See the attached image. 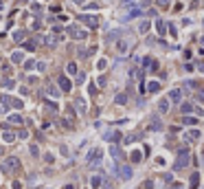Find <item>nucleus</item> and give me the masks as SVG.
Returning a JSON list of instances; mask_svg holds the SVG:
<instances>
[{
    "instance_id": "c85d7f7f",
    "label": "nucleus",
    "mask_w": 204,
    "mask_h": 189,
    "mask_svg": "<svg viewBox=\"0 0 204 189\" xmlns=\"http://www.w3.org/2000/svg\"><path fill=\"white\" fill-rule=\"evenodd\" d=\"M198 180H200V176H198V174H193V176H191V189H196V187H198Z\"/></svg>"
},
{
    "instance_id": "dca6fc26",
    "label": "nucleus",
    "mask_w": 204,
    "mask_h": 189,
    "mask_svg": "<svg viewBox=\"0 0 204 189\" xmlns=\"http://www.w3.org/2000/svg\"><path fill=\"white\" fill-rule=\"evenodd\" d=\"M75 108H77L79 112H86V101H83L81 97H77V99H75Z\"/></svg>"
},
{
    "instance_id": "1a4fd4ad",
    "label": "nucleus",
    "mask_w": 204,
    "mask_h": 189,
    "mask_svg": "<svg viewBox=\"0 0 204 189\" xmlns=\"http://www.w3.org/2000/svg\"><path fill=\"white\" fill-rule=\"evenodd\" d=\"M119 176H121L123 180H129V178H132V167H129V165H123L121 169H119Z\"/></svg>"
},
{
    "instance_id": "5fc2aeb1",
    "label": "nucleus",
    "mask_w": 204,
    "mask_h": 189,
    "mask_svg": "<svg viewBox=\"0 0 204 189\" xmlns=\"http://www.w3.org/2000/svg\"><path fill=\"white\" fill-rule=\"evenodd\" d=\"M202 24H204V22H202Z\"/></svg>"
},
{
    "instance_id": "de8ad7c7",
    "label": "nucleus",
    "mask_w": 204,
    "mask_h": 189,
    "mask_svg": "<svg viewBox=\"0 0 204 189\" xmlns=\"http://www.w3.org/2000/svg\"><path fill=\"white\" fill-rule=\"evenodd\" d=\"M198 99H200V101H204V92H198Z\"/></svg>"
},
{
    "instance_id": "cd10ccee",
    "label": "nucleus",
    "mask_w": 204,
    "mask_h": 189,
    "mask_svg": "<svg viewBox=\"0 0 204 189\" xmlns=\"http://www.w3.org/2000/svg\"><path fill=\"white\" fill-rule=\"evenodd\" d=\"M119 35H121V31H114V33H108V37H105V40H108V42H112V40H116Z\"/></svg>"
},
{
    "instance_id": "423d86ee",
    "label": "nucleus",
    "mask_w": 204,
    "mask_h": 189,
    "mask_svg": "<svg viewBox=\"0 0 204 189\" xmlns=\"http://www.w3.org/2000/svg\"><path fill=\"white\" fill-rule=\"evenodd\" d=\"M57 88H62L64 92H70L72 84H70V79H68V77H64V75H59V77H57Z\"/></svg>"
},
{
    "instance_id": "e433bc0d",
    "label": "nucleus",
    "mask_w": 204,
    "mask_h": 189,
    "mask_svg": "<svg viewBox=\"0 0 204 189\" xmlns=\"http://www.w3.org/2000/svg\"><path fill=\"white\" fill-rule=\"evenodd\" d=\"M83 9H86V11H97L99 7L97 5H83Z\"/></svg>"
},
{
    "instance_id": "6e6552de",
    "label": "nucleus",
    "mask_w": 204,
    "mask_h": 189,
    "mask_svg": "<svg viewBox=\"0 0 204 189\" xmlns=\"http://www.w3.org/2000/svg\"><path fill=\"white\" fill-rule=\"evenodd\" d=\"M44 92H46V94H51V97H59V88L55 86V84H51V81H48V84H44Z\"/></svg>"
},
{
    "instance_id": "bb28decb",
    "label": "nucleus",
    "mask_w": 204,
    "mask_h": 189,
    "mask_svg": "<svg viewBox=\"0 0 204 189\" xmlns=\"http://www.w3.org/2000/svg\"><path fill=\"white\" fill-rule=\"evenodd\" d=\"M29 24H31V29H40V20H38V18H31Z\"/></svg>"
},
{
    "instance_id": "a19ab883",
    "label": "nucleus",
    "mask_w": 204,
    "mask_h": 189,
    "mask_svg": "<svg viewBox=\"0 0 204 189\" xmlns=\"http://www.w3.org/2000/svg\"><path fill=\"white\" fill-rule=\"evenodd\" d=\"M132 160H134V163H138V160H141V154L134 152V154H132Z\"/></svg>"
},
{
    "instance_id": "49530a36",
    "label": "nucleus",
    "mask_w": 204,
    "mask_h": 189,
    "mask_svg": "<svg viewBox=\"0 0 204 189\" xmlns=\"http://www.w3.org/2000/svg\"><path fill=\"white\" fill-rule=\"evenodd\" d=\"M13 189H22V185L20 183H13Z\"/></svg>"
},
{
    "instance_id": "2eb2a0df",
    "label": "nucleus",
    "mask_w": 204,
    "mask_h": 189,
    "mask_svg": "<svg viewBox=\"0 0 204 189\" xmlns=\"http://www.w3.org/2000/svg\"><path fill=\"white\" fill-rule=\"evenodd\" d=\"M119 136H121V134H119V132H114V130H112V132H105V134H103L105 141H119Z\"/></svg>"
},
{
    "instance_id": "9d476101",
    "label": "nucleus",
    "mask_w": 204,
    "mask_h": 189,
    "mask_svg": "<svg viewBox=\"0 0 204 189\" xmlns=\"http://www.w3.org/2000/svg\"><path fill=\"white\" fill-rule=\"evenodd\" d=\"M169 99H171L173 103H178V101L182 99V90H180V88H173V90L169 92Z\"/></svg>"
},
{
    "instance_id": "7ed1b4c3",
    "label": "nucleus",
    "mask_w": 204,
    "mask_h": 189,
    "mask_svg": "<svg viewBox=\"0 0 204 189\" xmlns=\"http://www.w3.org/2000/svg\"><path fill=\"white\" fill-rule=\"evenodd\" d=\"M66 31H68V35L72 37V40H86V35H88V33L83 31V29H79L77 24H72V26H68Z\"/></svg>"
},
{
    "instance_id": "2f4dec72",
    "label": "nucleus",
    "mask_w": 204,
    "mask_h": 189,
    "mask_svg": "<svg viewBox=\"0 0 204 189\" xmlns=\"http://www.w3.org/2000/svg\"><path fill=\"white\" fill-rule=\"evenodd\" d=\"M31 11H33L35 15H40V13H42V7H40V5H31Z\"/></svg>"
},
{
    "instance_id": "412c9836",
    "label": "nucleus",
    "mask_w": 204,
    "mask_h": 189,
    "mask_svg": "<svg viewBox=\"0 0 204 189\" xmlns=\"http://www.w3.org/2000/svg\"><path fill=\"white\" fill-rule=\"evenodd\" d=\"M158 110H160V112H162V115H165V112H167V110H169V101H167V99H162V101L158 103Z\"/></svg>"
},
{
    "instance_id": "473e14b6",
    "label": "nucleus",
    "mask_w": 204,
    "mask_h": 189,
    "mask_svg": "<svg viewBox=\"0 0 204 189\" xmlns=\"http://www.w3.org/2000/svg\"><path fill=\"white\" fill-rule=\"evenodd\" d=\"M33 66H35V62H33V60H26V62H24V70H31Z\"/></svg>"
},
{
    "instance_id": "5701e85b",
    "label": "nucleus",
    "mask_w": 204,
    "mask_h": 189,
    "mask_svg": "<svg viewBox=\"0 0 204 189\" xmlns=\"http://www.w3.org/2000/svg\"><path fill=\"white\" fill-rule=\"evenodd\" d=\"M101 183H103V180H101V176H92L90 178V185L92 187H101Z\"/></svg>"
},
{
    "instance_id": "6ab92c4d",
    "label": "nucleus",
    "mask_w": 204,
    "mask_h": 189,
    "mask_svg": "<svg viewBox=\"0 0 204 189\" xmlns=\"http://www.w3.org/2000/svg\"><path fill=\"white\" fill-rule=\"evenodd\" d=\"M2 139L7 141V143H11V141L15 139V134H13V132H11V130H5V132H2Z\"/></svg>"
},
{
    "instance_id": "20e7f679",
    "label": "nucleus",
    "mask_w": 204,
    "mask_h": 189,
    "mask_svg": "<svg viewBox=\"0 0 204 189\" xmlns=\"http://www.w3.org/2000/svg\"><path fill=\"white\" fill-rule=\"evenodd\" d=\"M77 20H79V22H83L86 26H90V29H97V24H99L97 15H79Z\"/></svg>"
},
{
    "instance_id": "864d4df0",
    "label": "nucleus",
    "mask_w": 204,
    "mask_h": 189,
    "mask_svg": "<svg viewBox=\"0 0 204 189\" xmlns=\"http://www.w3.org/2000/svg\"><path fill=\"white\" fill-rule=\"evenodd\" d=\"M0 156H2V147H0Z\"/></svg>"
},
{
    "instance_id": "aec40b11",
    "label": "nucleus",
    "mask_w": 204,
    "mask_h": 189,
    "mask_svg": "<svg viewBox=\"0 0 204 189\" xmlns=\"http://www.w3.org/2000/svg\"><path fill=\"white\" fill-rule=\"evenodd\" d=\"M24 60V55H22V51H15L13 55H11V62H15V64H20Z\"/></svg>"
},
{
    "instance_id": "a211bd4d",
    "label": "nucleus",
    "mask_w": 204,
    "mask_h": 189,
    "mask_svg": "<svg viewBox=\"0 0 204 189\" xmlns=\"http://www.w3.org/2000/svg\"><path fill=\"white\" fill-rule=\"evenodd\" d=\"M99 158H101V149H99V147H95V149H92V152H90L88 160H99Z\"/></svg>"
},
{
    "instance_id": "f257e3e1",
    "label": "nucleus",
    "mask_w": 204,
    "mask_h": 189,
    "mask_svg": "<svg viewBox=\"0 0 204 189\" xmlns=\"http://www.w3.org/2000/svg\"><path fill=\"white\" fill-rule=\"evenodd\" d=\"M189 160H191V156H189V149L187 147H182L180 152H178V158H176V169H182V167H187L189 165Z\"/></svg>"
},
{
    "instance_id": "37998d69",
    "label": "nucleus",
    "mask_w": 204,
    "mask_h": 189,
    "mask_svg": "<svg viewBox=\"0 0 204 189\" xmlns=\"http://www.w3.org/2000/svg\"><path fill=\"white\" fill-rule=\"evenodd\" d=\"M62 29H64V26H62V24H55V26H53V33H59Z\"/></svg>"
},
{
    "instance_id": "f3484780",
    "label": "nucleus",
    "mask_w": 204,
    "mask_h": 189,
    "mask_svg": "<svg viewBox=\"0 0 204 189\" xmlns=\"http://www.w3.org/2000/svg\"><path fill=\"white\" fill-rule=\"evenodd\" d=\"M149 31V20H141V24H138V33H147Z\"/></svg>"
},
{
    "instance_id": "7c9ffc66",
    "label": "nucleus",
    "mask_w": 204,
    "mask_h": 189,
    "mask_svg": "<svg viewBox=\"0 0 204 189\" xmlns=\"http://www.w3.org/2000/svg\"><path fill=\"white\" fill-rule=\"evenodd\" d=\"M152 128H154V130H160V128H162V123H160V121L154 117V119H152Z\"/></svg>"
},
{
    "instance_id": "72a5a7b5",
    "label": "nucleus",
    "mask_w": 204,
    "mask_h": 189,
    "mask_svg": "<svg viewBox=\"0 0 204 189\" xmlns=\"http://www.w3.org/2000/svg\"><path fill=\"white\" fill-rule=\"evenodd\" d=\"M158 88H160V84H158V81H152V84H149V92H156Z\"/></svg>"
},
{
    "instance_id": "c9c22d12",
    "label": "nucleus",
    "mask_w": 204,
    "mask_h": 189,
    "mask_svg": "<svg viewBox=\"0 0 204 189\" xmlns=\"http://www.w3.org/2000/svg\"><path fill=\"white\" fill-rule=\"evenodd\" d=\"M127 101V97H125V94L121 92V94H116V103H125Z\"/></svg>"
},
{
    "instance_id": "b1692460",
    "label": "nucleus",
    "mask_w": 204,
    "mask_h": 189,
    "mask_svg": "<svg viewBox=\"0 0 204 189\" xmlns=\"http://www.w3.org/2000/svg\"><path fill=\"white\" fill-rule=\"evenodd\" d=\"M165 26H167V24H165V22H162V20H156V31H158V33H160V35H162V33H165Z\"/></svg>"
},
{
    "instance_id": "603ef678",
    "label": "nucleus",
    "mask_w": 204,
    "mask_h": 189,
    "mask_svg": "<svg viewBox=\"0 0 204 189\" xmlns=\"http://www.w3.org/2000/svg\"><path fill=\"white\" fill-rule=\"evenodd\" d=\"M200 42H202V46H204V37H200Z\"/></svg>"
},
{
    "instance_id": "f704fd0d",
    "label": "nucleus",
    "mask_w": 204,
    "mask_h": 189,
    "mask_svg": "<svg viewBox=\"0 0 204 189\" xmlns=\"http://www.w3.org/2000/svg\"><path fill=\"white\" fill-rule=\"evenodd\" d=\"M156 2H158V7L167 9V7H169V2H171V0H156Z\"/></svg>"
},
{
    "instance_id": "c03bdc74",
    "label": "nucleus",
    "mask_w": 204,
    "mask_h": 189,
    "mask_svg": "<svg viewBox=\"0 0 204 189\" xmlns=\"http://www.w3.org/2000/svg\"><path fill=\"white\" fill-rule=\"evenodd\" d=\"M44 160L46 163H53V154H44Z\"/></svg>"
},
{
    "instance_id": "8fccbe9b",
    "label": "nucleus",
    "mask_w": 204,
    "mask_h": 189,
    "mask_svg": "<svg viewBox=\"0 0 204 189\" xmlns=\"http://www.w3.org/2000/svg\"><path fill=\"white\" fill-rule=\"evenodd\" d=\"M64 189H77L75 185H66V187H64Z\"/></svg>"
},
{
    "instance_id": "a878e982",
    "label": "nucleus",
    "mask_w": 204,
    "mask_h": 189,
    "mask_svg": "<svg viewBox=\"0 0 204 189\" xmlns=\"http://www.w3.org/2000/svg\"><path fill=\"white\" fill-rule=\"evenodd\" d=\"M13 40H15V42H22V40H24V31H15V33H13Z\"/></svg>"
},
{
    "instance_id": "393cba45",
    "label": "nucleus",
    "mask_w": 204,
    "mask_h": 189,
    "mask_svg": "<svg viewBox=\"0 0 204 189\" xmlns=\"http://www.w3.org/2000/svg\"><path fill=\"white\" fill-rule=\"evenodd\" d=\"M0 84H2L5 88H13V86H15V81H13V79H2Z\"/></svg>"
},
{
    "instance_id": "79ce46f5",
    "label": "nucleus",
    "mask_w": 204,
    "mask_h": 189,
    "mask_svg": "<svg viewBox=\"0 0 204 189\" xmlns=\"http://www.w3.org/2000/svg\"><path fill=\"white\" fill-rule=\"evenodd\" d=\"M51 11H53V13H57V11H62V7H59V5H53V7H51Z\"/></svg>"
},
{
    "instance_id": "a18cd8bd",
    "label": "nucleus",
    "mask_w": 204,
    "mask_h": 189,
    "mask_svg": "<svg viewBox=\"0 0 204 189\" xmlns=\"http://www.w3.org/2000/svg\"><path fill=\"white\" fill-rule=\"evenodd\" d=\"M75 5H86V0H72Z\"/></svg>"
},
{
    "instance_id": "58836bf2",
    "label": "nucleus",
    "mask_w": 204,
    "mask_h": 189,
    "mask_svg": "<svg viewBox=\"0 0 204 189\" xmlns=\"http://www.w3.org/2000/svg\"><path fill=\"white\" fill-rule=\"evenodd\" d=\"M18 136H20V139H29V132H26V130H20V132H18Z\"/></svg>"
},
{
    "instance_id": "c756f323",
    "label": "nucleus",
    "mask_w": 204,
    "mask_h": 189,
    "mask_svg": "<svg viewBox=\"0 0 204 189\" xmlns=\"http://www.w3.org/2000/svg\"><path fill=\"white\" fill-rule=\"evenodd\" d=\"M11 106H13V108H22L24 103H22V99H13V97H11Z\"/></svg>"
},
{
    "instance_id": "3c124183",
    "label": "nucleus",
    "mask_w": 204,
    "mask_h": 189,
    "mask_svg": "<svg viewBox=\"0 0 204 189\" xmlns=\"http://www.w3.org/2000/svg\"><path fill=\"white\" fill-rule=\"evenodd\" d=\"M169 189H182V185H173V187H169Z\"/></svg>"
},
{
    "instance_id": "f03ea898",
    "label": "nucleus",
    "mask_w": 204,
    "mask_h": 189,
    "mask_svg": "<svg viewBox=\"0 0 204 189\" xmlns=\"http://www.w3.org/2000/svg\"><path fill=\"white\" fill-rule=\"evenodd\" d=\"M18 169H20V160H18L15 156H9L5 163H2V172H18Z\"/></svg>"
},
{
    "instance_id": "09e8293b",
    "label": "nucleus",
    "mask_w": 204,
    "mask_h": 189,
    "mask_svg": "<svg viewBox=\"0 0 204 189\" xmlns=\"http://www.w3.org/2000/svg\"><path fill=\"white\" fill-rule=\"evenodd\" d=\"M103 189H112V185H110V183H103Z\"/></svg>"
},
{
    "instance_id": "ea45409f",
    "label": "nucleus",
    "mask_w": 204,
    "mask_h": 189,
    "mask_svg": "<svg viewBox=\"0 0 204 189\" xmlns=\"http://www.w3.org/2000/svg\"><path fill=\"white\" fill-rule=\"evenodd\" d=\"M83 79H86V75H83V73H77V84H83Z\"/></svg>"
},
{
    "instance_id": "4468645a",
    "label": "nucleus",
    "mask_w": 204,
    "mask_h": 189,
    "mask_svg": "<svg viewBox=\"0 0 204 189\" xmlns=\"http://www.w3.org/2000/svg\"><path fill=\"white\" fill-rule=\"evenodd\" d=\"M0 103H2L5 110H9L11 108V97H9V94H2V97H0Z\"/></svg>"
},
{
    "instance_id": "0eeeda50",
    "label": "nucleus",
    "mask_w": 204,
    "mask_h": 189,
    "mask_svg": "<svg viewBox=\"0 0 204 189\" xmlns=\"http://www.w3.org/2000/svg\"><path fill=\"white\" fill-rule=\"evenodd\" d=\"M57 42H59V37H57V33H48L44 37V44L48 46V49H55V46H57Z\"/></svg>"
},
{
    "instance_id": "ddd939ff",
    "label": "nucleus",
    "mask_w": 204,
    "mask_h": 189,
    "mask_svg": "<svg viewBox=\"0 0 204 189\" xmlns=\"http://www.w3.org/2000/svg\"><path fill=\"white\" fill-rule=\"evenodd\" d=\"M22 46H24L26 51H35V49H38V40H26Z\"/></svg>"
},
{
    "instance_id": "4be33fe9",
    "label": "nucleus",
    "mask_w": 204,
    "mask_h": 189,
    "mask_svg": "<svg viewBox=\"0 0 204 189\" xmlns=\"http://www.w3.org/2000/svg\"><path fill=\"white\" fill-rule=\"evenodd\" d=\"M66 70H68L70 75H77V64H75V62H68V66H66Z\"/></svg>"
},
{
    "instance_id": "9b49d317",
    "label": "nucleus",
    "mask_w": 204,
    "mask_h": 189,
    "mask_svg": "<svg viewBox=\"0 0 204 189\" xmlns=\"http://www.w3.org/2000/svg\"><path fill=\"white\" fill-rule=\"evenodd\" d=\"M7 123H11V125H22V123H24V119H22L20 115H11V117L7 119Z\"/></svg>"
},
{
    "instance_id": "39448f33",
    "label": "nucleus",
    "mask_w": 204,
    "mask_h": 189,
    "mask_svg": "<svg viewBox=\"0 0 204 189\" xmlns=\"http://www.w3.org/2000/svg\"><path fill=\"white\" fill-rule=\"evenodd\" d=\"M129 49H132V42H129V40H125V37L116 42V51H119V55H125V53H129Z\"/></svg>"
},
{
    "instance_id": "4c0bfd02",
    "label": "nucleus",
    "mask_w": 204,
    "mask_h": 189,
    "mask_svg": "<svg viewBox=\"0 0 204 189\" xmlns=\"http://www.w3.org/2000/svg\"><path fill=\"white\" fill-rule=\"evenodd\" d=\"M191 110H193L191 103H182V112H191Z\"/></svg>"
},
{
    "instance_id": "f8f14e48",
    "label": "nucleus",
    "mask_w": 204,
    "mask_h": 189,
    "mask_svg": "<svg viewBox=\"0 0 204 189\" xmlns=\"http://www.w3.org/2000/svg\"><path fill=\"white\" fill-rule=\"evenodd\" d=\"M110 154H112V158H116V160H121V158H123V152H121V149H119L116 145L110 147Z\"/></svg>"
}]
</instances>
